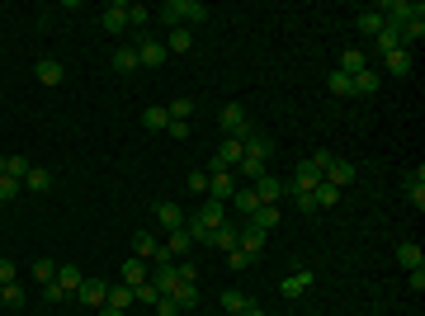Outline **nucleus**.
I'll use <instances>...</instances> for the list:
<instances>
[{
    "label": "nucleus",
    "mask_w": 425,
    "mask_h": 316,
    "mask_svg": "<svg viewBox=\"0 0 425 316\" xmlns=\"http://www.w3.org/2000/svg\"><path fill=\"white\" fill-rule=\"evenodd\" d=\"M152 19H161V24H170V28H189V24H204V19H208V5H204V0H165Z\"/></svg>",
    "instance_id": "nucleus-1"
},
{
    "label": "nucleus",
    "mask_w": 425,
    "mask_h": 316,
    "mask_svg": "<svg viewBox=\"0 0 425 316\" xmlns=\"http://www.w3.org/2000/svg\"><path fill=\"white\" fill-rule=\"evenodd\" d=\"M217 123H222V132L227 137H237V142H246L251 137V113H246V104H222V113H217Z\"/></svg>",
    "instance_id": "nucleus-2"
},
{
    "label": "nucleus",
    "mask_w": 425,
    "mask_h": 316,
    "mask_svg": "<svg viewBox=\"0 0 425 316\" xmlns=\"http://www.w3.org/2000/svg\"><path fill=\"white\" fill-rule=\"evenodd\" d=\"M378 15H383V24H388V28H406L411 19H425V5H406V0H388V5H378Z\"/></svg>",
    "instance_id": "nucleus-3"
},
{
    "label": "nucleus",
    "mask_w": 425,
    "mask_h": 316,
    "mask_svg": "<svg viewBox=\"0 0 425 316\" xmlns=\"http://www.w3.org/2000/svg\"><path fill=\"white\" fill-rule=\"evenodd\" d=\"M76 302L90 307V312H100V307L109 302V279H85V284L76 288Z\"/></svg>",
    "instance_id": "nucleus-4"
},
{
    "label": "nucleus",
    "mask_w": 425,
    "mask_h": 316,
    "mask_svg": "<svg viewBox=\"0 0 425 316\" xmlns=\"http://www.w3.org/2000/svg\"><path fill=\"white\" fill-rule=\"evenodd\" d=\"M189 217H194V222H204V227H227V203H217V198H204V203H199V208L189 212Z\"/></svg>",
    "instance_id": "nucleus-5"
},
{
    "label": "nucleus",
    "mask_w": 425,
    "mask_h": 316,
    "mask_svg": "<svg viewBox=\"0 0 425 316\" xmlns=\"http://www.w3.org/2000/svg\"><path fill=\"white\" fill-rule=\"evenodd\" d=\"M241 156H246V147H241L237 137H227V142L217 147V156H212V175H217V170H237Z\"/></svg>",
    "instance_id": "nucleus-6"
},
{
    "label": "nucleus",
    "mask_w": 425,
    "mask_h": 316,
    "mask_svg": "<svg viewBox=\"0 0 425 316\" xmlns=\"http://www.w3.org/2000/svg\"><path fill=\"white\" fill-rule=\"evenodd\" d=\"M232 194H237V175H232V170H217V175H208V198H217V203H232Z\"/></svg>",
    "instance_id": "nucleus-7"
},
{
    "label": "nucleus",
    "mask_w": 425,
    "mask_h": 316,
    "mask_svg": "<svg viewBox=\"0 0 425 316\" xmlns=\"http://www.w3.org/2000/svg\"><path fill=\"white\" fill-rule=\"evenodd\" d=\"M251 189H255V198H260V203H279V198L289 194V189H284V180H274L269 170H265V175H260V180H255Z\"/></svg>",
    "instance_id": "nucleus-8"
},
{
    "label": "nucleus",
    "mask_w": 425,
    "mask_h": 316,
    "mask_svg": "<svg viewBox=\"0 0 425 316\" xmlns=\"http://www.w3.org/2000/svg\"><path fill=\"white\" fill-rule=\"evenodd\" d=\"M354 175H359V165H350V160H331V170H326L321 180L336 185V189H345V185H354Z\"/></svg>",
    "instance_id": "nucleus-9"
},
{
    "label": "nucleus",
    "mask_w": 425,
    "mask_h": 316,
    "mask_svg": "<svg viewBox=\"0 0 425 316\" xmlns=\"http://www.w3.org/2000/svg\"><path fill=\"white\" fill-rule=\"evenodd\" d=\"M156 222L165 227V236H170V232L185 227V208H180V203H156Z\"/></svg>",
    "instance_id": "nucleus-10"
},
{
    "label": "nucleus",
    "mask_w": 425,
    "mask_h": 316,
    "mask_svg": "<svg viewBox=\"0 0 425 316\" xmlns=\"http://www.w3.org/2000/svg\"><path fill=\"white\" fill-rule=\"evenodd\" d=\"M165 43H156V38H142V43H137V62H142V66H161V62H165Z\"/></svg>",
    "instance_id": "nucleus-11"
},
{
    "label": "nucleus",
    "mask_w": 425,
    "mask_h": 316,
    "mask_svg": "<svg viewBox=\"0 0 425 316\" xmlns=\"http://www.w3.org/2000/svg\"><path fill=\"white\" fill-rule=\"evenodd\" d=\"M118 284H128V288H137V284H147V260H137V255H128V260H123V269H118Z\"/></svg>",
    "instance_id": "nucleus-12"
},
{
    "label": "nucleus",
    "mask_w": 425,
    "mask_h": 316,
    "mask_svg": "<svg viewBox=\"0 0 425 316\" xmlns=\"http://www.w3.org/2000/svg\"><path fill=\"white\" fill-rule=\"evenodd\" d=\"M133 255H137V260H152V264H156L161 260V241L152 236V232H137V236H133Z\"/></svg>",
    "instance_id": "nucleus-13"
},
{
    "label": "nucleus",
    "mask_w": 425,
    "mask_h": 316,
    "mask_svg": "<svg viewBox=\"0 0 425 316\" xmlns=\"http://www.w3.org/2000/svg\"><path fill=\"white\" fill-rule=\"evenodd\" d=\"M53 284H57L62 292H71V297H76V288L85 284V274H80L76 264H57V279H53Z\"/></svg>",
    "instance_id": "nucleus-14"
},
{
    "label": "nucleus",
    "mask_w": 425,
    "mask_h": 316,
    "mask_svg": "<svg viewBox=\"0 0 425 316\" xmlns=\"http://www.w3.org/2000/svg\"><path fill=\"white\" fill-rule=\"evenodd\" d=\"M100 24H105V33H123V28H128V5H118V0H114L105 15H100Z\"/></svg>",
    "instance_id": "nucleus-15"
},
{
    "label": "nucleus",
    "mask_w": 425,
    "mask_h": 316,
    "mask_svg": "<svg viewBox=\"0 0 425 316\" xmlns=\"http://www.w3.org/2000/svg\"><path fill=\"white\" fill-rule=\"evenodd\" d=\"M321 185V170H312V165H298V175H293V198H298V194H312V189Z\"/></svg>",
    "instance_id": "nucleus-16"
},
{
    "label": "nucleus",
    "mask_w": 425,
    "mask_h": 316,
    "mask_svg": "<svg viewBox=\"0 0 425 316\" xmlns=\"http://www.w3.org/2000/svg\"><path fill=\"white\" fill-rule=\"evenodd\" d=\"M312 288V274H307V269H298V274H289V279H284V284H279V292H284V297H302V292Z\"/></svg>",
    "instance_id": "nucleus-17"
},
{
    "label": "nucleus",
    "mask_w": 425,
    "mask_h": 316,
    "mask_svg": "<svg viewBox=\"0 0 425 316\" xmlns=\"http://www.w3.org/2000/svg\"><path fill=\"white\" fill-rule=\"evenodd\" d=\"M165 297H175V307H180V312H189V307H199V284H185V279H180L175 288L165 292Z\"/></svg>",
    "instance_id": "nucleus-18"
},
{
    "label": "nucleus",
    "mask_w": 425,
    "mask_h": 316,
    "mask_svg": "<svg viewBox=\"0 0 425 316\" xmlns=\"http://www.w3.org/2000/svg\"><path fill=\"white\" fill-rule=\"evenodd\" d=\"M33 76H38V85H48V90H53V85H62V62L43 57V62L33 66Z\"/></svg>",
    "instance_id": "nucleus-19"
},
{
    "label": "nucleus",
    "mask_w": 425,
    "mask_h": 316,
    "mask_svg": "<svg viewBox=\"0 0 425 316\" xmlns=\"http://www.w3.org/2000/svg\"><path fill=\"white\" fill-rule=\"evenodd\" d=\"M406 198H411L416 208H425V165H416V170L406 175Z\"/></svg>",
    "instance_id": "nucleus-20"
},
{
    "label": "nucleus",
    "mask_w": 425,
    "mask_h": 316,
    "mask_svg": "<svg viewBox=\"0 0 425 316\" xmlns=\"http://www.w3.org/2000/svg\"><path fill=\"white\" fill-rule=\"evenodd\" d=\"M24 302H28L24 284H5V288H0V307H10V312H24Z\"/></svg>",
    "instance_id": "nucleus-21"
},
{
    "label": "nucleus",
    "mask_w": 425,
    "mask_h": 316,
    "mask_svg": "<svg viewBox=\"0 0 425 316\" xmlns=\"http://www.w3.org/2000/svg\"><path fill=\"white\" fill-rule=\"evenodd\" d=\"M28 170H33L28 156H0V175H10V180H24Z\"/></svg>",
    "instance_id": "nucleus-22"
},
{
    "label": "nucleus",
    "mask_w": 425,
    "mask_h": 316,
    "mask_svg": "<svg viewBox=\"0 0 425 316\" xmlns=\"http://www.w3.org/2000/svg\"><path fill=\"white\" fill-rule=\"evenodd\" d=\"M251 227H255V232H269V227H279V208H274V203H260V208L251 212Z\"/></svg>",
    "instance_id": "nucleus-23"
},
{
    "label": "nucleus",
    "mask_w": 425,
    "mask_h": 316,
    "mask_svg": "<svg viewBox=\"0 0 425 316\" xmlns=\"http://www.w3.org/2000/svg\"><path fill=\"white\" fill-rule=\"evenodd\" d=\"M397 264H401V269H421V264H425L421 245H416V241H401V245H397Z\"/></svg>",
    "instance_id": "nucleus-24"
},
{
    "label": "nucleus",
    "mask_w": 425,
    "mask_h": 316,
    "mask_svg": "<svg viewBox=\"0 0 425 316\" xmlns=\"http://www.w3.org/2000/svg\"><path fill=\"white\" fill-rule=\"evenodd\" d=\"M133 302H137V297H133V288H128V284H118V279L109 284V307H118V312H128Z\"/></svg>",
    "instance_id": "nucleus-25"
},
{
    "label": "nucleus",
    "mask_w": 425,
    "mask_h": 316,
    "mask_svg": "<svg viewBox=\"0 0 425 316\" xmlns=\"http://www.w3.org/2000/svg\"><path fill=\"white\" fill-rule=\"evenodd\" d=\"M241 147H246V156H255V160H269V151H274V142H269V137H260V132H251Z\"/></svg>",
    "instance_id": "nucleus-26"
},
{
    "label": "nucleus",
    "mask_w": 425,
    "mask_h": 316,
    "mask_svg": "<svg viewBox=\"0 0 425 316\" xmlns=\"http://www.w3.org/2000/svg\"><path fill=\"white\" fill-rule=\"evenodd\" d=\"M24 189H33V194H48L53 189V170H43V165H33L24 175Z\"/></svg>",
    "instance_id": "nucleus-27"
},
{
    "label": "nucleus",
    "mask_w": 425,
    "mask_h": 316,
    "mask_svg": "<svg viewBox=\"0 0 425 316\" xmlns=\"http://www.w3.org/2000/svg\"><path fill=\"white\" fill-rule=\"evenodd\" d=\"M137 66H142V62H137V48H118V53H114V71H118V76H133Z\"/></svg>",
    "instance_id": "nucleus-28"
},
{
    "label": "nucleus",
    "mask_w": 425,
    "mask_h": 316,
    "mask_svg": "<svg viewBox=\"0 0 425 316\" xmlns=\"http://www.w3.org/2000/svg\"><path fill=\"white\" fill-rule=\"evenodd\" d=\"M246 307H251V297H246L241 288H227V292H222V312H227V316H241Z\"/></svg>",
    "instance_id": "nucleus-29"
},
{
    "label": "nucleus",
    "mask_w": 425,
    "mask_h": 316,
    "mask_svg": "<svg viewBox=\"0 0 425 316\" xmlns=\"http://www.w3.org/2000/svg\"><path fill=\"white\" fill-rule=\"evenodd\" d=\"M373 43H378V53H383V57L397 53V48H406V43H401V28H388V24H383V33H378Z\"/></svg>",
    "instance_id": "nucleus-30"
},
{
    "label": "nucleus",
    "mask_w": 425,
    "mask_h": 316,
    "mask_svg": "<svg viewBox=\"0 0 425 316\" xmlns=\"http://www.w3.org/2000/svg\"><path fill=\"white\" fill-rule=\"evenodd\" d=\"M189 245H194V241H189V232L180 227V232H170V236H165V255H170V260H180Z\"/></svg>",
    "instance_id": "nucleus-31"
},
{
    "label": "nucleus",
    "mask_w": 425,
    "mask_h": 316,
    "mask_svg": "<svg viewBox=\"0 0 425 316\" xmlns=\"http://www.w3.org/2000/svg\"><path fill=\"white\" fill-rule=\"evenodd\" d=\"M208 245H217V250L227 255V250H237V232H232V227H212V232H208Z\"/></svg>",
    "instance_id": "nucleus-32"
},
{
    "label": "nucleus",
    "mask_w": 425,
    "mask_h": 316,
    "mask_svg": "<svg viewBox=\"0 0 425 316\" xmlns=\"http://www.w3.org/2000/svg\"><path fill=\"white\" fill-rule=\"evenodd\" d=\"M388 71H392V76H411V48L388 53Z\"/></svg>",
    "instance_id": "nucleus-33"
},
{
    "label": "nucleus",
    "mask_w": 425,
    "mask_h": 316,
    "mask_svg": "<svg viewBox=\"0 0 425 316\" xmlns=\"http://www.w3.org/2000/svg\"><path fill=\"white\" fill-rule=\"evenodd\" d=\"M189 48H194V33H189V28H170L165 53H189Z\"/></svg>",
    "instance_id": "nucleus-34"
},
{
    "label": "nucleus",
    "mask_w": 425,
    "mask_h": 316,
    "mask_svg": "<svg viewBox=\"0 0 425 316\" xmlns=\"http://www.w3.org/2000/svg\"><path fill=\"white\" fill-rule=\"evenodd\" d=\"M232 208H237V212H246V217H251V212L260 208V198H255V189H237V194H232Z\"/></svg>",
    "instance_id": "nucleus-35"
},
{
    "label": "nucleus",
    "mask_w": 425,
    "mask_h": 316,
    "mask_svg": "<svg viewBox=\"0 0 425 316\" xmlns=\"http://www.w3.org/2000/svg\"><path fill=\"white\" fill-rule=\"evenodd\" d=\"M336 71H345V76H359V71H364V53L345 48V53H341V66H336Z\"/></svg>",
    "instance_id": "nucleus-36"
},
{
    "label": "nucleus",
    "mask_w": 425,
    "mask_h": 316,
    "mask_svg": "<svg viewBox=\"0 0 425 316\" xmlns=\"http://www.w3.org/2000/svg\"><path fill=\"white\" fill-rule=\"evenodd\" d=\"M326 90H331V95H354V80H350L345 71H331V76H326Z\"/></svg>",
    "instance_id": "nucleus-37"
},
{
    "label": "nucleus",
    "mask_w": 425,
    "mask_h": 316,
    "mask_svg": "<svg viewBox=\"0 0 425 316\" xmlns=\"http://www.w3.org/2000/svg\"><path fill=\"white\" fill-rule=\"evenodd\" d=\"M142 123L156 132V128H170V113H165V104H152L147 113H142Z\"/></svg>",
    "instance_id": "nucleus-38"
},
{
    "label": "nucleus",
    "mask_w": 425,
    "mask_h": 316,
    "mask_svg": "<svg viewBox=\"0 0 425 316\" xmlns=\"http://www.w3.org/2000/svg\"><path fill=\"white\" fill-rule=\"evenodd\" d=\"M312 198H317V212H321V208H331V203L341 198V189H336V185H326V180H321V185L312 189Z\"/></svg>",
    "instance_id": "nucleus-39"
},
{
    "label": "nucleus",
    "mask_w": 425,
    "mask_h": 316,
    "mask_svg": "<svg viewBox=\"0 0 425 316\" xmlns=\"http://www.w3.org/2000/svg\"><path fill=\"white\" fill-rule=\"evenodd\" d=\"M354 24H359V33H369V38H378V33H383V15H378V10H369V15H359Z\"/></svg>",
    "instance_id": "nucleus-40"
},
{
    "label": "nucleus",
    "mask_w": 425,
    "mask_h": 316,
    "mask_svg": "<svg viewBox=\"0 0 425 316\" xmlns=\"http://www.w3.org/2000/svg\"><path fill=\"white\" fill-rule=\"evenodd\" d=\"M24 194V180H10V175H0V203H15Z\"/></svg>",
    "instance_id": "nucleus-41"
},
{
    "label": "nucleus",
    "mask_w": 425,
    "mask_h": 316,
    "mask_svg": "<svg viewBox=\"0 0 425 316\" xmlns=\"http://www.w3.org/2000/svg\"><path fill=\"white\" fill-rule=\"evenodd\" d=\"M350 80H354V95H373V90H378V76H373L369 66H364L359 76H350Z\"/></svg>",
    "instance_id": "nucleus-42"
},
{
    "label": "nucleus",
    "mask_w": 425,
    "mask_h": 316,
    "mask_svg": "<svg viewBox=\"0 0 425 316\" xmlns=\"http://www.w3.org/2000/svg\"><path fill=\"white\" fill-rule=\"evenodd\" d=\"M237 170L246 175V180H251V185H255V180L265 175V160H255V156H241V165H237Z\"/></svg>",
    "instance_id": "nucleus-43"
},
{
    "label": "nucleus",
    "mask_w": 425,
    "mask_h": 316,
    "mask_svg": "<svg viewBox=\"0 0 425 316\" xmlns=\"http://www.w3.org/2000/svg\"><path fill=\"white\" fill-rule=\"evenodd\" d=\"M165 113H170L175 123H189V113H194V104H189V100H170V104H165Z\"/></svg>",
    "instance_id": "nucleus-44"
},
{
    "label": "nucleus",
    "mask_w": 425,
    "mask_h": 316,
    "mask_svg": "<svg viewBox=\"0 0 425 316\" xmlns=\"http://www.w3.org/2000/svg\"><path fill=\"white\" fill-rule=\"evenodd\" d=\"M128 24L147 28V24H152V10H147V5H128Z\"/></svg>",
    "instance_id": "nucleus-45"
},
{
    "label": "nucleus",
    "mask_w": 425,
    "mask_h": 316,
    "mask_svg": "<svg viewBox=\"0 0 425 316\" xmlns=\"http://www.w3.org/2000/svg\"><path fill=\"white\" fill-rule=\"evenodd\" d=\"M133 297H137V302H147V307H156V297H161V292H156V284L147 279V284H137V288H133Z\"/></svg>",
    "instance_id": "nucleus-46"
},
{
    "label": "nucleus",
    "mask_w": 425,
    "mask_h": 316,
    "mask_svg": "<svg viewBox=\"0 0 425 316\" xmlns=\"http://www.w3.org/2000/svg\"><path fill=\"white\" fill-rule=\"evenodd\" d=\"M33 279H38V284H53V279H57V264L53 260H38V264H33Z\"/></svg>",
    "instance_id": "nucleus-47"
},
{
    "label": "nucleus",
    "mask_w": 425,
    "mask_h": 316,
    "mask_svg": "<svg viewBox=\"0 0 425 316\" xmlns=\"http://www.w3.org/2000/svg\"><path fill=\"white\" fill-rule=\"evenodd\" d=\"M251 264H255V260H251L246 250H227V269H237V274H241V269H251Z\"/></svg>",
    "instance_id": "nucleus-48"
},
{
    "label": "nucleus",
    "mask_w": 425,
    "mask_h": 316,
    "mask_svg": "<svg viewBox=\"0 0 425 316\" xmlns=\"http://www.w3.org/2000/svg\"><path fill=\"white\" fill-rule=\"evenodd\" d=\"M331 151H326V147H321V151H312V160H307V165H312V170H321V175H326V170H331Z\"/></svg>",
    "instance_id": "nucleus-49"
},
{
    "label": "nucleus",
    "mask_w": 425,
    "mask_h": 316,
    "mask_svg": "<svg viewBox=\"0 0 425 316\" xmlns=\"http://www.w3.org/2000/svg\"><path fill=\"white\" fill-rule=\"evenodd\" d=\"M15 279H19V264L5 255V260H0V284H15Z\"/></svg>",
    "instance_id": "nucleus-50"
},
{
    "label": "nucleus",
    "mask_w": 425,
    "mask_h": 316,
    "mask_svg": "<svg viewBox=\"0 0 425 316\" xmlns=\"http://www.w3.org/2000/svg\"><path fill=\"white\" fill-rule=\"evenodd\" d=\"M406 284H411V292H425V264L421 269H406Z\"/></svg>",
    "instance_id": "nucleus-51"
},
{
    "label": "nucleus",
    "mask_w": 425,
    "mask_h": 316,
    "mask_svg": "<svg viewBox=\"0 0 425 316\" xmlns=\"http://www.w3.org/2000/svg\"><path fill=\"white\" fill-rule=\"evenodd\" d=\"M156 316H180V307H175V297H165V292H161V297H156Z\"/></svg>",
    "instance_id": "nucleus-52"
},
{
    "label": "nucleus",
    "mask_w": 425,
    "mask_h": 316,
    "mask_svg": "<svg viewBox=\"0 0 425 316\" xmlns=\"http://www.w3.org/2000/svg\"><path fill=\"white\" fill-rule=\"evenodd\" d=\"M189 189H194V194H208V170H194V175H189Z\"/></svg>",
    "instance_id": "nucleus-53"
},
{
    "label": "nucleus",
    "mask_w": 425,
    "mask_h": 316,
    "mask_svg": "<svg viewBox=\"0 0 425 316\" xmlns=\"http://www.w3.org/2000/svg\"><path fill=\"white\" fill-rule=\"evenodd\" d=\"M66 297H71V292H62L57 284H43V302H66Z\"/></svg>",
    "instance_id": "nucleus-54"
},
{
    "label": "nucleus",
    "mask_w": 425,
    "mask_h": 316,
    "mask_svg": "<svg viewBox=\"0 0 425 316\" xmlns=\"http://www.w3.org/2000/svg\"><path fill=\"white\" fill-rule=\"evenodd\" d=\"M175 274H180L185 284H194V279H199V269H194V264H175Z\"/></svg>",
    "instance_id": "nucleus-55"
},
{
    "label": "nucleus",
    "mask_w": 425,
    "mask_h": 316,
    "mask_svg": "<svg viewBox=\"0 0 425 316\" xmlns=\"http://www.w3.org/2000/svg\"><path fill=\"white\" fill-rule=\"evenodd\" d=\"M165 132H170V137H180V142H185V137H189V123H175V118H170V128H165Z\"/></svg>",
    "instance_id": "nucleus-56"
},
{
    "label": "nucleus",
    "mask_w": 425,
    "mask_h": 316,
    "mask_svg": "<svg viewBox=\"0 0 425 316\" xmlns=\"http://www.w3.org/2000/svg\"><path fill=\"white\" fill-rule=\"evenodd\" d=\"M95 316H123V312H118V307H109V302H105V307H100Z\"/></svg>",
    "instance_id": "nucleus-57"
},
{
    "label": "nucleus",
    "mask_w": 425,
    "mask_h": 316,
    "mask_svg": "<svg viewBox=\"0 0 425 316\" xmlns=\"http://www.w3.org/2000/svg\"><path fill=\"white\" fill-rule=\"evenodd\" d=\"M241 316H265V307H255V302H251V307H246Z\"/></svg>",
    "instance_id": "nucleus-58"
}]
</instances>
